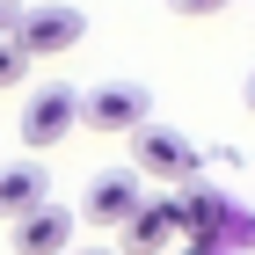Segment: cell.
I'll return each mask as SVG.
<instances>
[{
  "label": "cell",
  "instance_id": "14",
  "mask_svg": "<svg viewBox=\"0 0 255 255\" xmlns=\"http://www.w3.org/2000/svg\"><path fill=\"white\" fill-rule=\"evenodd\" d=\"M66 255H117V248H66Z\"/></svg>",
  "mask_w": 255,
  "mask_h": 255
},
{
  "label": "cell",
  "instance_id": "7",
  "mask_svg": "<svg viewBox=\"0 0 255 255\" xmlns=\"http://www.w3.org/2000/svg\"><path fill=\"white\" fill-rule=\"evenodd\" d=\"M117 234V255H168L175 248V204L168 197H146L124 226H110Z\"/></svg>",
  "mask_w": 255,
  "mask_h": 255
},
{
  "label": "cell",
  "instance_id": "8",
  "mask_svg": "<svg viewBox=\"0 0 255 255\" xmlns=\"http://www.w3.org/2000/svg\"><path fill=\"white\" fill-rule=\"evenodd\" d=\"M44 197H51V168H37V160H7L0 168V219H22Z\"/></svg>",
  "mask_w": 255,
  "mask_h": 255
},
{
  "label": "cell",
  "instance_id": "3",
  "mask_svg": "<svg viewBox=\"0 0 255 255\" xmlns=\"http://www.w3.org/2000/svg\"><path fill=\"white\" fill-rule=\"evenodd\" d=\"M73 124H80V88H73V80L29 88V102H22V146H29V153H51Z\"/></svg>",
  "mask_w": 255,
  "mask_h": 255
},
{
  "label": "cell",
  "instance_id": "6",
  "mask_svg": "<svg viewBox=\"0 0 255 255\" xmlns=\"http://www.w3.org/2000/svg\"><path fill=\"white\" fill-rule=\"evenodd\" d=\"M7 226H15V255H66L73 248V212H66L59 197H44V204H29V212L22 219H7Z\"/></svg>",
  "mask_w": 255,
  "mask_h": 255
},
{
  "label": "cell",
  "instance_id": "5",
  "mask_svg": "<svg viewBox=\"0 0 255 255\" xmlns=\"http://www.w3.org/2000/svg\"><path fill=\"white\" fill-rule=\"evenodd\" d=\"M138 204H146L138 168H95V182L80 190V219H88V226H124Z\"/></svg>",
  "mask_w": 255,
  "mask_h": 255
},
{
  "label": "cell",
  "instance_id": "4",
  "mask_svg": "<svg viewBox=\"0 0 255 255\" xmlns=\"http://www.w3.org/2000/svg\"><path fill=\"white\" fill-rule=\"evenodd\" d=\"M146 117H153V95H146L138 80H102L95 95H80V124H88V131H102V138L138 131Z\"/></svg>",
  "mask_w": 255,
  "mask_h": 255
},
{
  "label": "cell",
  "instance_id": "1",
  "mask_svg": "<svg viewBox=\"0 0 255 255\" xmlns=\"http://www.w3.org/2000/svg\"><path fill=\"white\" fill-rule=\"evenodd\" d=\"M131 168H138V182H190V175H204V146L197 138H182L175 124H138L131 131Z\"/></svg>",
  "mask_w": 255,
  "mask_h": 255
},
{
  "label": "cell",
  "instance_id": "12",
  "mask_svg": "<svg viewBox=\"0 0 255 255\" xmlns=\"http://www.w3.org/2000/svg\"><path fill=\"white\" fill-rule=\"evenodd\" d=\"M15 7H22V0H0V37L15 29Z\"/></svg>",
  "mask_w": 255,
  "mask_h": 255
},
{
  "label": "cell",
  "instance_id": "9",
  "mask_svg": "<svg viewBox=\"0 0 255 255\" xmlns=\"http://www.w3.org/2000/svg\"><path fill=\"white\" fill-rule=\"evenodd\" d=\"M29 66H37V59H29L15 37H0V95H15L22 80H29Z\"/></svg>",
  "mask_w": 255,
  "mask_h": 255
},
{
  "label": "cell",
  "instance_id": "2",
  "mask_svg": "<svg viewBox=\"0 0 255 255\" xmlns=\"http://www.w3.org/2000/svg\"><path fill=\"white\" fill-rule=\"evenodd\" d=\"M7 37L29 51V59H59L88 37V15H80L73 0H37V7H15V29Z\"/></svg>",
  "mask_w": 255,
  "mask_h": 255
},
{
  "label": "cell",
  "instance_id": "13",
  "mask_svg": "<svg viewBox=\"0 0 255 255\" xmlns=\"http://www.w3.org/2000/svg\"><path fill=\"white\" fill-rule=\"evenodd\" d=\"M241 95H248V110H255V66H248V80H241Z\"/></svg>",
  "mask_w": 255,
  "mask_h": 255
},
{
  "label": "cell",
  "instance_id": "10",
  "mask_svg": "<svg viewBox=\"0 0 255 255\" xmlns=\"http://www.w3.org/2000/svg\"><path fill=\"white\" fill-rule=\"evenodd\" d=\"M234 0H168V15H182V22H212V15H226Z\"/></svg>",
  "mask_w": 255,
  "mask_h": 255
},
{
  "label": "cell",
  "instance_id": "11",
  "mask_svg": "<svg viewBox=\"0 0 255 255\" xmlns=\"http://www.w3.org/2000/svg\"><path fill=\"white\" fill-rule=\"evenodd\" d=\"M168 255H234V248H197V241H175Z\"/></svg>",
  "mask_w": 255,
  "mask_h": 255
}]
</instances>
